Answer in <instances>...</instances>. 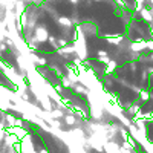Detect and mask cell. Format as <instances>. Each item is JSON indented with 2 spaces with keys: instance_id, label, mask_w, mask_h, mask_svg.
I'll return each mask as SVG.
<instances>
[{
  "instance_id": "1",
  "label": "cell",
  "mask_w": 153,
  "mask_h": 153,
  "mask_svg": "<svg viewBox=\"0 0 153 153\" xmlns=\"http://www.w3.org/2000/svg\"><path fill=\"white\" fill-rule=\"evenodd\" d=\"M0 86H3V87H6V89H16V87H14V84L11 83V80L8 78V75L2 71V69H0Z\"/></svg>"
}]
</instances>
